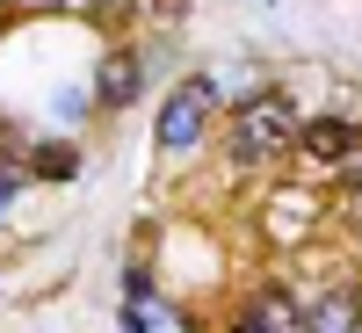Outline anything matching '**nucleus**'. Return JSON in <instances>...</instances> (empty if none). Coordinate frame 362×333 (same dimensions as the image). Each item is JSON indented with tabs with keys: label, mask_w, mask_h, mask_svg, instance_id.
<instances>
[{
	"label": "nucleus",
	"mask_w": 362,
	"mask_h": 333,
	"mask_svg": "<svg viewBox=\"0 0 362 333\" xmlns=\"http://www.w3.org/2000/svg\"><path fill=\"white\" fill-rule=\"evenodd\" d=\"M0 225H8V210H0Z\"/></svg>",
	"instance_id": "obj_15"
},
{
	"label": "nucleus",
	"mask_w": 362,
	"mask_h": 333,
	"mask_svg": "<svg viewBox=\"0 0 362 333\" xmlns=\"http://www.w3.org/2000/svg\"><path fill=\"white\" fill-rule=\"evenodd\" d=\"M232 333H261V326H247V319H239V326H232Z\"/></svg>",
	"instance_id": "obj_14"
},
{
	"label": "nucleus",
	"mask_w": 362,
	"mask_h": 333,
	"mask_svg": "<svg viewBox=\"0 0 362 333\" xmlns=\"http://www.w3.org/2000/svg\"><path fill=\"white\" fill-rule=\"evenodd\" d=\"M29 174H37V181H73L80 174V153H73V145H37V153H29Z\"/></svg>",
	"instance_id": "obj_9"
},
{
	"label": "nucleus",
	"mask_w": 362,
	"mask_h": 333,
	"mask_svg": "<svg viewBox=\"0 0 362 333\" xmlns=\"http://www.w3.org/2000/svg\"><path fill=\"white\" fill-rule=\"evenodd\" d=\"M29 8H51V15H102L116 0H29Z\"/></svg>",
	"instance_id": "obj_10"
},
{
	"label": "nucleus",
	"mask_w": 362,
	"mask_h": 333,
	"mask_svg": "<svg viewBox=\"0 0 362 333\" xmlns=\"http://www.w3.org/2000/svg\"><path fill=\"white\" fill-rule=\"evenodd\" d=\"M334 203H341V218H348V225H362V181H341V196H334Z\"/></svg>",
	"instance_id": "obj_11"
},
{
	"label": "nucleus",
	"mask_w": 362,
	"mask_h": 333,
	"mask_svg": "<svg viewBox=\"0 0 362 333\" xmlns=\"http://www.w3.org/2000/svg\"><path fill=\"white\" fill-rule=\"evenodd\" d=\"M247 326H261V333H305V305H297L290 290H254L247 297Z\"/></svg>",
	"instance_id": "obj_7"
},
{
	"label": "nucleus",
	"mask_w": 362,
	"mask_h": 333,
	"mask_svg": "<svg viewBox=\"0 0 362 333\" xmlns=\"http://www.w3.org/2000/svg\"><path fill=\"white\" fill-rule=\"evenodd\" d=\"M362 326V290H326L305 305V333H355Z\"/></svg>",
	"instance_id": "obj_6"
},
{
	"label": "nucleus",
	"mask_w": 362,
	"mask_h": 333,
	"mask_svg": "<svg viewBox=\"0 0 362 333\" xmlns=\"http://www.w3.org/2000/svg\"><path fill=\"white\" fill-rule=\"evenodd\" d=\"M341 181H362V138H355V153H348V167H341Z\"/></svg>",
	"instance_id": "obj_12"
},
{
	"label": "nucleus",
	"mask_w": 362,
	"mask_h": 333,
	"mask_svg": "<svg viewBox=\"0 0 362 333\" xmlns=\"http://www.w3.org/2000/svg\"><path fill=\"white\" fill-rule=\"evenodd\" d=\"M8 8H29V0H0V15H8Z\"/></svg>",
	"instance_id": "obj_13"
},
{
	"label": "nucleus",
	"mask_w": 362,
	"mask_h": 333,
	"mask_svg": "<svg viewBox=\"0 0 362 333\" xmlns=\"http://www.w3.org/2000/svg\"><path fill=\"white\" fill-rule=\"evenodd\" d=\"M124 333H189V319L174 305H160V297H131L124 305Z\"/></svg>",
	"instance_id": "obj_8"
},
{
	"label": "nucleus",
	"mask_w": 362,
	"mask_h": 333,
	"mask_svg": "<svg viewBox=\"0 0 362 333\" xmlns=\"http://www.w3.org/2000/svg\"><path fill=\"white\" fill-rule=\"evenodd\" d=\"M297 131H305V116H297L283 95H239L232 109V131H225V153L232 167H268V160H290L297 153Z\"/></svg>",
	"instance_id": "obj_1"
},
{
	"label": "nucleus",
	"mask_w": 362,
	"mask_h": 333,
	"mask_svg": "<svg viewBox=\"0 0 362 333\" xmlns=\"http://www.w3.org/2000/svg\"><path fill=\"white\" fill-rule=\"evenodd\" d=\"M355 138H362V124H348V116H312V124L297 131V153L341 174V167H348V153H355Z\"/></svg>",
	"instance_id": "obj_5"
},
{
	"label": "nucleus",
	"mask_w": 362,
	"mask_h": 333,
	"mask_svg": "<svg viewBox=\"0 0 362 333\" xmlns=\"http://www.w3.org/2000/svg\"><path fill=\"white\" fill-rule=\"evenodd\" d=\"M210 102H218V80H181L174 95L160 102V124H153V138H160V153L167 160H189L196 145H203V124H210Z\"/></svg>",
	"instance_id": "obj_2"
},
{
	"label": "nucleus",
	"mask_w": 362,
	"mask_h": 333,
	"mask_svg": "<svg viewBox=\"0 0 362 333\" xmlns=\"http://www.w3.org/2000/svg\"><path fill=\"white\" fill-rule=\"evenodd\" d=\"M138 87H145V58H138L131 44H109L102 66H95V102H102V109H131Z\"/></svg>",
	"instance_id": "obj_4"
},
{
	"label": "nucleus",
	"mask_w": 362,
	"mask_h": 333,
	"mask_svg": "<svg viewBox=\"0 0 362 333\" xmlns=\"http://www.w3.org/2000/svg\"><path fill=\"white\" fill-rule=\"evenodd\" d=\"M319 218H326V203H319L312 189H268V203H261V239H268V247H305V239L319 232Z\"/></svg>",
	"instance_id": "obj_3"
}]
</instances>
